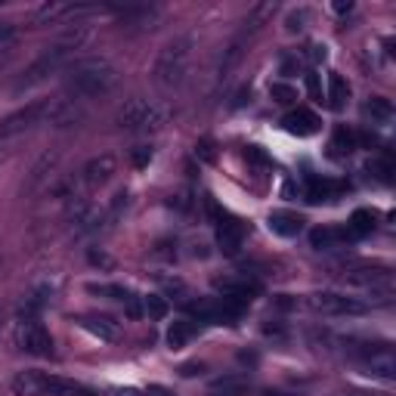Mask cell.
<instances>
[{
  "label": "cell",
  "mask_w": 396,
  "mask_h": 396,
  "mask_svg": "<svg viewBox=\"0 0 396 396\" xmlns=\"http://www.w3.org/2000/svg\"><path fill=\"white\" fill-rule=\"evenodd\" d=\"M16 338H19V347L25 353H31V356H50L53 353V338H50L44 322H38V319L19 322V334Z\"/></svg>",
  "instance_id": "9c48e42d"
},
{
  "label": "cell",
  "mask_w": 396,
  "mask_h": 396,
  "mask_svg": "<svg viewBox=\"0 0 396 396\" xmlns=\"http://www.w3.org/2000/svg\"><path fill=\"white\" fill-rule=\"evenodd\" d=\"M50 99H35V103L22 106L19 112L6 115L4 121H0V140H10V137H19L22 130L35 128V124H44L47 115H50Z\"/></svg>",
  "instance_id": "52a82bcc"
},
{
  "label": "cell",
  "mask_w": 396,
  "mask_h": 396,
  "mask_svg": "<svg viewBox=\"0 0 396 396\" xmlns=\"http://www.w3.org/2000/svg\"><path fill=\"white\" fill-rule=\"evenodd\" d=\"M47 396H96L90 387H84L72 378L62 375H47Z\"/></svg>",
  "instance_id": "2e32d148"
},
{
  "label": "cell",
  "mask_w": 396,
  "mask_h": 396,
  "mask_svg": "<svg viewBox=\"0 0 396 396\" xmlns=\"http://www.w3.org/2000/svg\"><path fill=\"white\" fill-rule=\"evenodd\" d=\"M350 10H353V0H347V4H344V0H338V4H334V13H341V16L350 13Z\"/></svg>",
  "instance_id": "74e56055"
},
{
  "label": "cell",
  "mask_w": 396,
  "mask_h": 396,
  "mask_svg": "<svg viewBox=\"0 0 396 396\" xmlns=\"http://www.w3.org/2000/svg\"><path fill=\"white\" fill-rule=\"evenodd\" d=\"M328 108H334V112H344L350 103V84L341 78V74H328Z\"/></svg>",
  "instance_id": "ac0fdd59"
},
{
  "label": "cell",
  "mask_w": 396,
  "mask_h": 396,
  "mask_svg": "<svg viewBox=\"0 0 396 396\" xmlns=\"http://www.w3.org/2000/svg\"><path fill=\"white\" fill-rule=\"evenodd\" d=\"M167 121V112L152 99L133 96L128 99L121 108H118V124L130 133H152V130H162Z\"/></svg>",
  "instance_id": "277c9868"
},
{
  "label": "cell",
  "mask_w": 396,
  "mask_h": 396,
  "mask_svg": "<svg viewBox=\"0 0 396 396\" xmlns=\"http://www.w3.org/2000/svg\"><path fill=\"white\" fill-rule=\"evenodd\" d=\"M368 171H372L381 183H390L393 180V164L387 162V158H375V162H368Z\"/></svg>",
  "instance_id": "83f0119b"
},
{
  "label": "cell",
  "mask_w": 396,
  "mask_h": 396,
  "mask_svg": "<svg viewBox=\"0 0 396 396\" xmlns=\"http://www.w3.org/2000/svg\"><path fill=\"white\" fill-rule=\"evenodd\" d=\"M347 232H338V230H332V226H319V230L310 232V245H313L316 251H322V248H334L338 242L344 239ZM350 239V235H347Z\"/></svg>",
  "instance_id": "603a6c76"
},
{
  "label": "cell",
  "mask_w": 396,
  "mask_h": 396,
  "mask_svg": "<svg viewBox=\"0 0 396 396\" xmlns=\"http://www.w3.org/2000/svg\"><path fill=\"white\" fill-rule=\"evenodd\" d=\"M192 338H196V325L186 322V319H180V322H174L167 328V344H171L174 350H183Z\"/></svg>",
  "instance_id": "44dd1931"
},
{
  "label": "cell",
  "mask_w": 396,
  "mask_h": 396,
  "mask_svg": "<svg viewBox=\"0 0 396 396\" xmlns=\"http://www.w3.org/2000/svg\"><path fill=\"white\" fill-rule=\"evenodd\" d=\"M303 223H307V220H303L298 210H273V214L266 217L269 232L282 235V239H294V235H300L303 232Z\"/></svg>",
  "instance_id": "4fadbf2b"
},
{
  "label": "cell",
  "mask_w": 396,
  "mask_h": 396,
  "mask_svg": "<svg viewBox=\"0 0 396 396\" xmlns=\"http://www.w3.org/2000/svg\"><path fill=\"white\" fill-rule=\"evenodd\" d=\"M81 325L87 328L90 334H96L99 341H118V325L112 322V319H106V316H84Z\"/></svg>",
  "instance_id": "d6986e66"
},
{
  "label": "cell",
  "mask_w": 396,
  "mask_h": 396,
  "mask_svg": "<svg viewBox=\"0 0 396 396\" xmlns=\"http://www.w3.org/2000/svg\"><path fill=\"white\" fill-rule=\"evenodd\" d=\"M152 162V149L149 146H137V149H133V164H137V167H146Z\"/></svg>",
  "instance_id": "1f68e13d"
},
{
  "label": "cell",
  "mask_w": 396,
  "mask_h": 396,
  "mask_svg": "<svg viewBox=\"0 0 396 396\" xmlns=\"http://www.w3.org/2000/svg\"><path fill=\"white\" fill-rule=\"evenodd\" d=\"M142 313L149 319H155V322H162V319H167V313H171V303H167L162 294H146V298H142Z\"/></svg>",
  "instance_id": "d4e9b609"
},
{
  "label": "cell",
  "mask_w": 396,
  "mask_h": 396,
  "mask_svg": "<svg viewBox=\"0 0 396 396\" xmlns=\"http://www.w3.org/2000/svg\"><path fill=\"white\" fill-rule=\"evenodd\" d=\"M310 50H313V59H316V62H319V59H325V56H328V47H325V44H313Z\"/></svg>",
  "instance_id": "d590c367"
},
{
  "label": "cell",
  "mask_w": 396,
  "mask_h": 396,
  "mask_svg": "<svg viewBox=\"0 0 396 396\" xmlns=\"http://www.w3.org/2000/svg\"><path fill=\"white\" fill-rule=\"evenodd\" d=\"M214 288L220 291L223 298L248 303L251 298H257L260 294V282L248 279V276H223V279H214Z\"/></svg>",
  "instance_id": "8fae6325"
},
{
  "label": "cell",
  "mask_w": 396,
  "mask_h": 396,
  "mask_svg": "<svg viewBox=\"0 0 396 396\" xmlns=\"http://www.w3.org/2000/svg\"><path fill=\"white\" fill-rule=\"evenodd\" d=\"M10 390H13V396H47V372L25 368V372L13 378Z\"/></svg>",
  "instance_id": "7c38bea8"
},
{
  "label": "cell",
  "mask_w": 396,
  "mask_h": 396,
  "mask_svg": "<svg viewBox=\"0 0 396 396\" xmlns=\"http://www.w3.org/2000/svg\"><path fill=\"white\" fill-rule=\"evenodd\" d=\"M112 396H140V390H133V387H124V390H112Z\"/></svg>",
  "instance_id": "f35d334b"
},
{
  "label": "cell",
  "mask_w": 396,
  "mask_h": 396,
  "mask_svg": "<svg viewBox=\"0 0 396 396\" xmlns=\"http://www.w3.org/2000/svg\"><path fill=\"white\" fill-rule=\"evenodd\" d=\"M217 245H220L226 257H235L242 251V245H245V223L239 217H232L230 210L217 220Z\"/></svg>",
  "instance_id": "30bf717a"
},
{
  "label": "cell",
  "mask_w": 396,
  "mask_h": 396,
  "mask_svg": "<svg viewBox=\"0 0 396 396\" xmlns=\"http://www.w3.org/2000/svg\"><path fill=\"white\" fill-rule=\"evenodd\" d=\"M124 303H128V316H130V319H140V316H142V303H140L137 294H130V298L124 300Z\"/></svg>",
  "instance_id": "836d02e7"
},
{
  "label": "cell",
  "mask_w": 396,
  "mask_h": 396,
  "mask_svg": "<svg viewBox=\"0 0 396 396\" xmlns=\"http://www.w3.org/2000/svg\"><path fill=\"white\" fill-rule=\"evenodd\" d=\"M269 96L279 106H291L294 99H298V90H294L291 84H273V87H269Z\"/></svg>",
  "instance_id": "4316f807"
},
{
  "label": "cell",
  "mask_w": 396,
  "mask_h": 396,
  "mask_svg": "<svg viewBox=\"0 0 396 396\" xmlns=\"http://www.w3.org/2000/svg\"><path fill=\"white\" fill-rule=\"evenodd\" d=\"M142 396H171V390H167V387H149Z\"/></svg>",
  "instance_id": "8d00e7d4"
},
{
  "label": "cell",
  "mask_w": 396,
  "mask_h": 396,
  "mask_svg": "<svg viewBox=\"0 0 396 396\" xmlns=\"http://www.w3.org/2000/svg\"><path fill=\"white\" fill-rule=\"evenodd\" d=\"M115 158L112 155H96V158H90L87 164H84V183H87L90 189H96V186H103V183L112 180V174H115Z\"/></svg>",
  "instance_id": "9a60e30c"
},
{
  "label": "cell",
  "mask_w": 396,
  "mask_h": 396,
  "mask_svg": "<svg viewBox=\"0 0 396 396\" xmlns=\"http://www.w3.org/2000/svg\"><path fill=\"white\" fill-rule=\"evenodd\" d=\"M366 115L372 118L375 124H390L393 121V103L384 99V96H372L366 103Z\"/></svg>",
  "instance_id": "7402d4cb"
},
{
  "label": "cell",
  "mask_w": 396,
  "mask_h": 396,
  "mask_svg": "<svg viewBox=\"0 0 396 396\" xmlns=\"http://www.w3.org/2000/svg\"><path fill=\"white\" fill-rule=\"evenodd\" d=\"M307 307L322 316H366L368 313V303H362L359 298H350V294H334V291L310 294Z\"/></svg>",
  "instance_id": "8992f818"
},
{
  "label": "cell",
  "mask_w": 396,
  "mask_h": 396,
  "mask_svg": "<svg viewBox=\"0 0 396 396\" xmlns=\"http://www.w3.org/2000/svg\"><path fill=\"white\" fill-rule=\"evenodd\" d=\"M87 260H90L94 266H99V269H112V266H115V260L108 257L103 248H99V251H96V248H90V251H87Z\"/></svg>",
  "instance_id": "f1b7e54d"
},
{
  "label": "cell",
  "mask_w": 396,
  "mask_h": 396,
  "mask_svg": "<svg viewBox=\"0 0 396 396\" xmlns=\"http://www.w3.org/2000/svg\"><path fill=\"white\" fill-rule=\"evenodd\" d=\"M118 84V72L108 59H78L65 69V99L72 103H94V99L112 94Z\"/></svg>",
  "instance_id": "6da1fadb"
},
{
  "label": "cell",
  "mask_w": 396,
  "mask_h": 396,
  "mask_svg": "<svg viewBox=\"0 0 396 396\" xmlns=\"http://www.w3.org/2000/svg\"><path fill=\"white\" fill-rule=\"evenodd\" d=\"M372 230H375V214H372V210H366V208L353 210V217L347 223V235H350V239H366V235H372Z\"/></svg>",
  "instance_id": "ffe728a7"
},
{
  "label": "cell",
  "mask_w": 396,
  "mask_h": 396,
  "mask_svg": "<svg viewBox=\"0 0 396 396\" xmlns=\"http://www.w3.org/2000/svg\"><path fill=\"white\" fill-rule=\"evenodd\" d=\"M242 390H245V381H242V378H223V381H217L210 387L214 396H239Z\"/></svg>",
  "instance_id": "484cf974"
},
{
  "label": "cell",
  "mask_w": 396,
  "mask_h": 396,
  "mask_svg": "<svg viewBox=\"0 0 396 396\" xmlns=\"http://www.w3.org/2000/svg\"><path fill=\"white\" fill-rule=\"evenodd\" d=\"M338 192H341L338 183L310 176V180H307V192H303V196H307L310 205H322V201H334V198H338Z\"/></svg>",
  "instance_id": "e0dca14e"
},
{
  "label": "cell",
  "mask_w": 396,
  "mask_h": 396,
  "mask_svg": "<svg viewBox=\"0 0 396 396\" xmlns=\"http://www.w3.org/2000/svg\"><path fill=\"white\" fill-rule=\"evenodd\" d=\"M189 62H192V38H176L171 40L155 62V81L164 90H176L189 74Z\"/></svg>",
  "instance_id": "3957f363"
},
{
  "label": "cell",
  "mask_w": 396,
  "mask_h": 396,
  "mask_svg": "<svg viewBox=\"0 0 396 396\" xmlns=\"http://www.w3.org/2000/svg\"><path fill=\"white\" fill-rule=\"evenodd\" d=\"M307 90H310V96H313L316 103H322V81H319L316 72H307Z\"/></svg>",
  "instance_id": "4dcf8cb0"
},
{
  "label": "cell",
  "mask_w": 396,
  "mask_h": 396,
  "mask_svg": "<svg viewBox=\"0 0 396 396\" xmlns=\"http://www.w3.org/2000/svg\"><path fill=\"white\" fill-rule=\"evenodd\" d=\"M245 158H248L251 164H264V167H273V162H269V158H266V152L260 149V146H248Z\"/></svg>",
  "instance_id": "f546056e"
},
{
  "label": "cell",
  "mask_w": 396,
  "mask_h": 396,
  "mask_svg": "<svg viewBox=\"0 0 396 396\" xmlns=\"http://www.w3.org/2000/svg\"><path fill=\"white\" fill-rule=\"evenodd\" d=\"M84 40H87V28H74V31H69V35H62L53 47H47L44 53H40L35 62H31L28 69L22 72V78L16 81L13 94H25V90H31V87H38V84H44L50 74L62 72L65 65H69V59L74 56V50L84 47Z\"/></svg>",
  "instance_id": "7a4b0ae2"
},
{
  "label": "cell",
  "mask_w": 396,
  "mask_h": 396,
  "mask_svg": "<svg viewBox=\"0 0 396 396\" xmlns=\"http://www.w3.org/2000/svg\"><path fill=\"white\" fill-rule=\"evenodd\" d=\"M344 282L356 285V288H366V291H384V294H390V288H393V273L387 266H356V269H347V273H344Z\"/></svg>",
  "instance_id": "ba28073f"
},
{
  "label": "cell",
  "mask_w": 396,
  "mask_h": 396,
  "mask_svg": "<svg viewBox=\"0 0 396 396\" xmlns=\"http://www.w3.org/2000/svg\"><path fill=\"white\" fill-rule=\"evenodd\" d=\"M328 149H332V155H350L353 149H356V133L347 130V128H338L332 133V142H328Z\"/></svg>",
  "instance_id": "cb8c5ba5"
},
{
  "label": "cell",
  "mask_w": 396,
  "mask_h": 396,
  "mask_svg": "<svg viewBox=\"0 0 396 396\" xmlns=\"http://www.w3.org/2000/svg\"><path fill=\"white\" fill-rule=\"evenodd\" d=\"M353 359L366 368V375L381 378V381H390L396 375V356L390 344H362L353 350Z\"/></svg>",
  "instance_id": "5b68a950"
},
{
  "label": "cell",
  "mask_w": 396,
  "mask_h": 396,
  "mask_svg": "<svg viewBox=\"0 0 396 396\" xmlns=\"http://www.w3.org/2000/svg\"><path fill=\"white\" fill-rule=\"evenodd\" d=\"M198 155L201 158H205V162H214V142H201V146H198Z\"/></svg>",
  "instance_id": "e575fe53"
},
{
  "label": "cell",
  "mask_w": 396,
  "mask_h": 396,
  "mask_svg": "<svg viewBox=\"0 0 396 396\" xmlns=\"http://www.w3.org/2000/svg\"><path fill=\"white\" fill-rule=\"evenodd\" d=\"M303 19H307V10L291 13V16H288V25H285V28H288L291 35H294V31H300V28H303Z\"/></svg>",
  "instance_id": "d6a6232c"
},
{
  "label": "cell",
  "mask_w": 396,
  "mask_h": 396,
  "mask_svg": "<svg viewBox=\"0 0 396 396\" xmlns=\"http://www.w3.org/2000/svg\"><path fill=\"white\" fill-rule=\"evenodd\" d=\"M282 128L294 133V137H313V133H319V128H322V121H319L310 108H294V112L282 118Z\"/></svg>",
  "instance_id": "5bb4252c"
},
{
  "label": "cell",
  "mask_w": 396,
  "mask_h": 396,
  "mask_svg": "<svg viewBox=\"0 0 396 396\" xmlns=\"http://www.w3.org/2000/svg\"><path fill=\"white\" fill-rule=\"evenodd\" d=\"M6 35H13V25H0V38H6Z\"/></svg>",
  "instance_id": "ab89813d"
}]
</instances>
